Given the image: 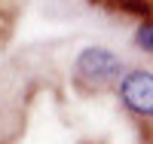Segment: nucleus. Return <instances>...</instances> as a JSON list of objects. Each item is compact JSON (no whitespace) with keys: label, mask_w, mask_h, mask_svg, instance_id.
I'll use <instances>...</instances> for the list:
<instances>
[{"label":"nucleus","mask_w":153,"mask_h":144,"mask_svg":"<svg viewBox=\"0 0 153 144\" xmlns=\"http://www.w3.org/2000/svg\"><path fill=\"white\" fill-rule=\"evenodd\" d=\"M123 71H126V61L107 46H86L74 58V83L86 92L113 89Z\"/></svg>","instance_id":"obj_1"},{"label":"nucleus","mask_w":153,"mask_h":144,"mask_svg":"<svg viewBox=\"0 0 153 144\" xmlns=\"http://www.w3.org/2000/svg\"><path fill=\"white\" fill-rule=\"evenodd\" d=\"M123 107L135 113L138 120H150L153 116V74L147 68H126L120 80L113 83Z\"/></svg>","instance_id":"obj_2"},{"label":"nucleus","mask_w":153,"mask_h":144,"mask_svg":"<svg viewBox=\"0 0 153 144\" xmlns=\"http://www.w3.org/2000/svg\"><path fill=\"white\" fill-rule=\"evenodd\" d=\"M135 46L141 49V55H153V25H150V19H141V25L135 28Z\"/></svg>","instance_id":"obj_3"}]
</instances>
